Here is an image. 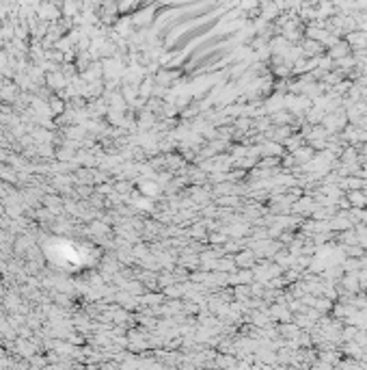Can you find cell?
I'll return each instance as SVG.
<instances>
[{
    "label": "cell",
    "instance_id": "1",
    "mask_svg": "<svg viewBox=\"0 0 367 370\" xmlns=\"http://www.w3.org/2000/svg\"><path fill=\"white\" fill-rule=\"evenodd\" d=\"M350 43H352V46H365V43H367V35L365 33L350 35Z\"/></svg>",
    "mask_w": 367,
    "mask_h": 370
},
{
    "label": "cell",
    "instance_id": "2",
    "mask_svg": "<svg viewBox=\"0 0 367 370\" xmlns=\"http://www.w3.org/2000/svg\"><path fill=\"white\" fill-rule=\"evenodd\" d=\"M352 202L359 204V206H361V204H365V197H363L361 193H352Z\"/></svg>",
    "mask_w": 367,
    "mask_h": 370
},
{
    "label": "cell",
    "instance_id": "3",
    "mask_svg": "<svg viewBox=\"0 0 367 370\" xmlns=\"http://www.w3.org/2000/svg\"><path fill=\"white\" fill-rule=\"evenodd\" d=\"M309 35H311V37H315V39H324V37H326L324 31H313V28L309 31Z\"/></svg>",
    "mask_w": 367,
    "mask_h": 370
},
{
    "label": "cell",
    "instance_id": "4",
    "mask_svg": "<svg viewBox=\"0 0 367 370\" xmlns=\"http://www.w3.org/2000/svg\"><path fill=\"white\" fill-rule=\"evenodd\" d=\"M346 50H348V46H337L333 50V54H335V57H341V54H346Z\"/></svg>",
    "mask_w": 367,
    "mask_h": 370
},
{
    "label": "cell",
    "instance_id": "5",
    "mask_svg": "<svg viewBox=\"0 0 367 370\" xmlns=\"http://www.w3.org/2000/svg\"><path fill=\"white\" fill-rule=\"evenodd\" d=\"M356 4H361V7H367V0H356Z\"/></svg>",
    "mask_w": 367,
    "mask_h": 370
}]
</instances>
